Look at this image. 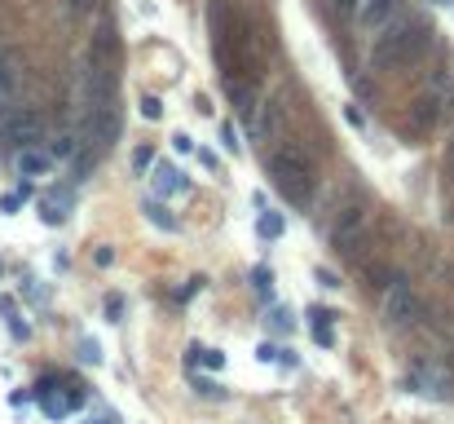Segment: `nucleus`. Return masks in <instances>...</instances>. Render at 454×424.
<instances>
[{
    "label": "nucleus",
    "instance_id": "obj_26",
    "mask_svg": "<svg viewBox=\"0 0 454 424\" xmlns=\"http://www.w3.org/2000/svg\"><path fill=\"white\" fill-rule=\"evenodd\" d=\"M256 358H260V363H278V358H282V349H278V345H269V340H265V345L256 349Z\"/></svg>",
    "mask_w": 454,
    "mask_h": 424
},
{
    "label": "nucleus",
    "instance_id": "obj_13",
    "mask_svg": "<svg viewBox=\"0 0 454 424\" xmlns=\"http://www.w3.org/2000/svg\"><path fill=\"white\" fill-rule=\"evenodd\" d=\"M53 168V159H49L44 151H36V146H27V151H18V173H27V177H40V173H49Z\"/></svg>",
    "mask_w": 454,
    "mask_h": 424
},
{
    "label": "nucleus",
    "instance_id": "obj_14",
    "mask_svg": "<svg viewBox=\"0 0 454 424\" xmlns=\"http://www.w3.org/2000/svg\"><path fill=\"white\" fill-rule=\"evenodd\" d=\"M13 89H18V67H13V58L0 49V102H9Z\"/></svg>",
    "mask_w": 454,
    "mask_h": 424
},
{
    "label": "nucleus",
    "instance_id": "obj_24",
    "mask_svg": "<svg viewBox=\"0 0 454 424\" xmlns=\"http://www.w3.org/2000/svg\"><path fill=\"white\" fill-rule=\"evenodd\" d=\"M141 116L146 120H159L163 116V102H159V97H141Z\"/></svg>",
    "mask_w": 454,
    "mask_h": 424
},
{
    "label": "nucleus",
    "instance_id": "obj_1",
    "mask_svg": "<svg viewBox=\"0 0 454 424\" xmlns=\"http://www.w3.org/2000/svg\"><path fill=\"white\" fill-rule=\"evenodd\" d=\"M428 23L424 18H389L384 27H375V44H371V67H406L428 49Z\"/></svg>",
    "mask_w": 454,
    "mask_h": 424
},
{
    "label": "nucleus",
    "instance_id": "obj_30",
    "mask_svg": "<svg viewBox=\"0 0 454 424\" xmlns=\"http://www.w3.org/2000/svg\"><path fill=\"white\" fill-rule=\"evenodd\" d=\"M221 142H225V151H239V133H234V124L221 128Z\"/></svg>",
    "mask_w": 454,
    "mask_h": 424
},
{
    "label": "nucleus",
    "instance_id": "obj_34",
    "mask_svg": "<svg viewBox=\"0 0 454 424\" xmlns=\"http://www.w3.org/2000/svg\"><path fill=\"white\" fill-rule=\"evenodd\" d=\"M340 9H358V0H340Z\"/></svg>",
    "mask_w": 454,
    "mask_h": 424
},
{
    "label": "nucleus",
    "instance_id": "obj_35",
    "mask_svg": "<svg viewBox=\"0 0 454 424\" xmlns=\"http://www.w3.org/2000/svg\"><path fill=\"white\" fill-rule=\"evenodd\" d=\"M93 424H115V420H93Z\"/></svg>",
    "mask_w": 454,
    "mask_h": 424
},
{
    "label": "nucleus",
    "instance_id": "obj_7",
    "mask_svg": "<svg viewBox=\"0 0 454 424\" xmlns=\"http://www.w3.org/2000/svg\"><path fill=\"white\" fill-rule=\"evenodd\" d=\"M89 67L120 71V31H115V23H111V18L97 27V31H93V40H89Z\"/></svg>",
    "mask_w": 454,
    "mask_h": 424
},
{
    "label": "nucleus",
    "instance_id": "obj_32",
    "mask_svg": "<svg viewBox=\"0 0 454 424\" xmlns=\"http://www.w3.org/2000/svg\"><path fill=\"white\" fill-rule=\"evenodd\" d=\"M317 283H322V287H340V279H335L331 270H317Z\"/></svg>",
    "mask_w": 454,
    "mask_h": 424
},
{
    "label": "nucleus",
    "instance_id": "obj_2",
    "mask_svg": "<svg viewBox=\"0 0 454 424\" xmlns=\"http://www.w3.org/2000/svg\"><path fill=\"white\" fill-rule=\"evenodd\" d=\"M265 173H269V182L282 190V199H287V204L305 208L313 199V173H309L305 159L296 155V146H278V151H269L265 155Z\"/></svg>",
    "mask_w": 454,
    "mask_h": 424
},
{
    "label": "nucleus",
    "instance_id": "obj_3",
    "mask_svg": "<svg viewBox=\"0 0 454 424\" xmlns=\"http://www.w3.org/2000/svg\"><path fill=\"white\" fill-rule=\"evenodd\" d=\"M366 230H371V217H366V204L353 199L340 208V217L331 225V252L340 261H358L366 248Z\"/></svg>",
    "mask_w": 454,
    "mask_h": 424
},
{
    "label": "nucleus",
    "instance_id": "obj_15",
    "mask_svg": "<svg viewBox=\"0 0 454 424\" xmlns=\"http://www.w3.org/2000/svg\"><path fill=\"white\" fill-rule=\"evenodd\" d=\"M146 217H150V225H159V230H177V217L163 208V199H146Z\"/></svg>",
    "mask_w": 454,
    "mask_h": 424
},
{
    "label": "nucleus",
    "instance_id": "obj_22",
    "mask_svg": "<svg viewBox=\"0 0 454 424\" xmlns=\"http://www.w3.org/2000/svg\"><path fill=\"white\" fill-rule=\"evenodd\" d=\"M150 164H155V151H150V146H137V151H132V168L146 173Z\"/></svg>",
    "mask_w": 454,
    "mask_h": 424
},
{
    "label": "nucleus",
    "instance_id": "obj_33",
    "mask_svg": "<svg viewBox=\"0 0 454 424\" xmlns=\"http://www.w3.org/2000/svg\"><path fill=\"white\" fill-rule=\"evenodd\" d=\"M93 5H97V0H71V9H75V13H93Z\"/></svg>",
    "mask_w": 454,
    "mask_h": 424
},
{
    "label": "nucleus",
    "instance_id": "obj_20",
    "mask_svg": "<svg viewBox=\"0 0 454 424\" xmlns=\"http://www.w3.org/2000/svg\"><path fill=\"white\" fill-rule=\"evenodd\" d=\"M80 363H93V367H97V363H102V345L84 336V340H80Z\"/></svg>",
    "mask_w": 454,
    "mask_h": 424
},
{
    "label": "nucleus",
    "instance_id": "obj_18",
    "mask_svg": "<svg viewBox=\"0 0 454 424\" xmlns=\"http://www.w3.org/2000/svg\"><path fill=\"white\" fill-rule=\"evenodd\" d=\"M40 221H44V225H62V221H66V212H62L53 199H40Z\"/></svg>",
    "mask_w": 454,
    "mask_h": 424
},
{
    "label": "nucleus",
    "instance_id": "obj_17",
    "mask_svg": "<svg viewBox=\"0 0 454 424\" xmlns=\"http://www.w3.org/2000/svg\"><path fill=\"white\" fill-rule=\"evenodd\" d=\"M75 151H80V142H75L71 133H62L58 142H49V159H71Z\"/></svg>",
    "mask_w": 454,
    "mask_h": 424
},
{
    "label": "nucleus",
    "instance_id": "obj_31",
    "mask_svg": "<svg viewBox=\"0 0 454 424\" xmlns=\"http://www.w3.org/2000/svg\"><path fill=\"white\" fill-rule=\"evenodd\" d=\"M446 177H450V182H454V137L446 142Z\"/></svg>",
    "mask_w": 454,
    "mask_h": 424
},
{
    "label": "nucleus",
    "instance_id": "obj_19",
    "mask_svg": "<svg viewBox=\"0 0 454 424\" xmlns=\"http://www.w3.org/2000/svg\"><path fill=\"white\" fill-rule=\"evenodd\" d=\"M251 283H256V292H260V297H274V274H269L265 266H256V270H251Z\"/></svg>",
    "mask_w": 454,
    "mask_h": 424
},
{
    "label": "nucleus",
    "instance_id": "obj_23",
    "mask_svg": "<svg viewBox=\"0 0 454 424\" xmlns=\"http://www.w3.org/2000/svg\"><path fill=\"white\" fill-rule=\"evenodd\" d=\"M198 363L212 367V371H221V367H225V354H221V349H203V354H198Z\"/></svg>",
    "mask_w": 454,
    "mask_h": 424
},
{
    "label": "nucleus",
    "instance_id": "obj_10",
    "mask_svg": "<svg viewBox=\"0 0 454 424\" xmlns=\"http://www.w3.org/2000/svg\"><path fill=\"white\" fill-rule=\"evenodd\" d=\"M150 182H155V194H159V199H168V194H177V190L190 186L186 177H181L172 164H163V159H159V164H150Z\"/></svg>",
    "mask_w": 454,
    "mask_h": 424
},
{
    "label": "nucleus",
    "instance_id": "obj_21",
    "mask_svg": "<svg viewBox=\"0 0 454 424\" xmlns=\"http://www.w3.org/2000/svg\"><path fill=\"white\" fill-rule=\"evenodd\" d=\"M335 318H340V314H331L327 305H313V309H309V323H313V328H331Z\"/></svg>",
    "mask_w": 454,
    "mask_h": 424
},
{
    "label": "nucleus",
    "instance_id": "obj_12",
    "mask_svg": "<svg viewBox=\"0 0 454 424\" xmlns=\"http://www.w3.org/2000/svg\"><path fill=\"white\" fill-rule=\"evenodd\" d=\"M256 111H260L256 116V133L260 137H282V106L278 102H260Z\"/></svg>",
    "mask_w": 454,
    "mask_h": 424
},
{
    "label": "nucleus",
    "instance_id": "obj_5",
    "mask_svg": "<svg viewBox=\"0 0 454 424\" xmlns=\"http://www.w3.org/2000/svg\"><path fill=\"white\" fill-rule=\"evenodd\" d=\"M406 389L415 394H432V398H446L454 389V371L446 363H436V358H419V363L406 371Z\"/></svg>",
    "mask_w": 454,
    "mask_h": 424
},
{
    "label": "nucleus",
    "instance_id": "obj_11",
    "mask_svg": "<svg viewBox=\"0 0 454 424\" xmlns=\"http://www.w3.org/2000/svg\"><path fill=\"white\" fill-rule=\"evenodd\" d=\"M393 13H397V0H366L358 18H362V27H371V31H375V27H384V23H389Z\"/></svg>",
    "mask_w": 454,
    "mask_h": 424
},
{
    "label": "nucleus",
    "instance_id": "obj_4",
    "mask_svg": "<svg viewBox=\"0 0 454 424\" xmlns=\"http://www.w3.org/2000/svg\"><path fill=\"white\" fill-rule=\"evenodd\" d=\"M384 318H389V328H415L424 318V301L401 274H393L389 287H384Z\"/></svg>",
    "mask_w": 454,
    "mask_h": 424
},
{
    "label": "nucleus",
    "instance_id": "obj_27",
    "mask_svg": "<svg viewBox=\"0 0 454 424\" xmlns=\"http://www.w3.org/2000/svg\"><path fill=\"white\" fill-rule=\"evenodd\" d=\"M194 389H198L203 398H221V385H216V380H194Z\"/></svg>",
    "mask_w": 454,
    "mask_h": 424
},
{
    "label": "nucleus",
    "instance_id": "obj_9",
    "mask_svg": "<svg viewBox=\"0 0 454 424\" xmlns=\"http://www.w3.org/2000/svg\"><path fill=\"white\" fill-rule=\"evenodd\" d=\"M225 97L234 102V111H239L243 120H251V116H256V106H260V97H256V89H251V80H243V75H229V80H225Z\"/></svg>",
    "mask_w": 454,
    "mask_h": 424
},
{
    "label": "nucleus",
    "instance_id": "obj_25",
    "mask_svg": "<svg viewBox=\"0 0 454 424\" xmlns=\"http://www.w3.org/2000/svg\"><path fill=\"white\" fill-rule=\"evenodd\" d=\"M120 314H124V297H106V318L120 323Z\"/></svg>",
    "mask_w": 454,
    "mask_h": 424
},
{
    "label": "nucleus",
    "instance_id": "obj_29",
    "mask_svg": "<svg viewBox=\"0 0 454 424\" xmlns=\"http://www.w3.org/2000/svg\"><path fill=\"white\" fill-rule=\"evenodd\" d=\"M23 208V194L13 190V194H5V199H0V212H18Z\"/></svg>",
    "mask_w": 454,
    "mask_h": 424
},
{
    "label": "nucleus",
    "instance_id": "obj_6",
    "mask_svg": "<svg viewBox=\"0 0 454 424\" xmlns=\"http://www.w3.org/2000/svg\"><path fill=\"white\" fill-rule=\"evenodd\" d=\"M0 142H13L18 151H27V146L44 142V120H40V111H31V106H13V111H9V120H5V133H0Z\"/></svg>",
    "mask_w": 454,
    "mask_h": 424
},
{
    "label": "nucleus",
    "instance_id": "obj_8",
    "mask_svg": "<svg viewBox=\"0 0 454 424\" xmlns=\"http://www.w3.org/2000/svg\"><path fill=\"white\" fill-rule=\"evenodd\" d=\"M446 102H441V97H436V89L428 93V97H419V102L410 106V137H424V133H432V124H436V111H441Z\"/></svg>",
    "mask_w": 454,
    "mask_h": 424
},
{
    "label": "nucleus",
    "instance_id": "obj_16",
    "mask_svg": "<svg viewBox=\"0 0 454 424\" xmlns=\"http://www.w3.org/2000/svg\"><path fill=\"white\" fill-rule=\"evenodd\" d=\"M256 235H260V239H278V235H282V217H278V212H269V208H260Z\"/></svg>",
    "mask_w": 454,
    "mask_h": 424
},
{
    "label": "nucleus",
    "instance_id": "obj_28",
    "mask_svg": "<svg viewBox=\"0 0 454 424\" xmlns=\"http://www.w3.org/2000/svg\"><path fill=\"white\" fill-rule=\"evenodd\" d=\"M269 318H274V328H278V332H291V314H287V309H274Z\"/></svg>",
    "mask_w": 454,
    "mask_h": 424
}]
</instances>
